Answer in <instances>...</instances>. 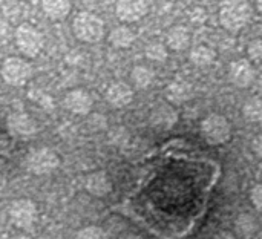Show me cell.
<instances>
[{"label":"cell","instance_id":"6da1fadb","mask_svg":"<svg viewBox=\"0 0 262 239\" xmlns=\"http://www.w3.org/2000/svg\"><path fill=\"white\" fill-rule=\"evenodd\" d=\"M252 15L253 8L247 2H226L220 8V21L230 32L244 29L250 23Z\"/></svg>","mask_w":262,"mask_h":239},{"label":"cell","instance_id":"7a4b0ae2","mask_svg":"<svg viewBox=\"0 0 262 239\" xmlns=\"http://www.w3.org/2000/svg\"><path fill=\"white\" fill-rule=\"evenodd\" d=\"M72 32L83 43H97L104 37V21L92 12L81 11L74 18Z\"/></svg>","mask_w":262,"mask_h":239},{"label":"cell","instance_id":"3957f363","mask_svg":"<svg viewBox=\"0 0 262 239\" xmlns=\"http://www.w3.org/2000/svg\"><path fill=\"white\" fill-rule=\"evenodd\" d=\"M201 135L212 146L224 144L232 137V124L224 115L210 114L201 121Z\"/></svg>","mask_w":262,"mask_h":239},{"label":"cell","instance_id":"277c9868","mask_svg":"<svg viewBox=\"0 0 262 239\" xmlns=\"http://www.w3.org/2000/svg\"><path fill=\"white\" fill-rule=\"evenodd\" d=\"M14 38H15V45H17L18 51L25 57H29V58L37 57L45 45L43 34L37 28H34L31 23L18 25L15 29Z\"/></svg>","mask_w":262,"mask_h":239},{"label":"cell","instance_id":"5b68a950","mask_svg":"<svg viewBox=\"0 0 262 239\" xmlns=\"http://www.w3.org/2000/svg\"><path fill=\"white\" fill-rule=\"evenodd\" d=\"M2 77L9 86H25L32 77V66L25 58L8 57L2 64Z\"/></svg>","mask_w":262,"mask_h":239},{"label":"cell","instance_id":"8992f818","mask_svg":"<svg viewBox=\"0 0 262 239\" xmlns=\"http://www.w3.org/2000/svg\"><path fill=\"white\" fill-rule=\"evenodd\" d=\"M60 164L58 155L49 147L32 149L26 157V167L34 175H48L54 172Z\"/></svg>","mask_w":262,"mask_h":239},{"label":"cell","instance_id":"52a82bcc","mask_svg":"<svg viewBox=\"0 0 262 239\" xmlns=\"http://www.w3.org/2000/svg\"><path fill=\"white\" fill-rule=\"evenodd\" d=\"M9 220L11 223L17 227V229H31L34 226V223L37 221L38 212H37V206L26 198H20L11 203L9 206Z\"/></svg>","mask_w":262,"mask_h":239},{"label":"cell","instance_id":"ba28073f","mask_svg":"<svg viewBox=\"0 0 262 239\" xmlns=\"http://www.w3.org/2000/svg\"><path fill=\"white\" fill-rule=\"evenodd\" d=\"M229 80L236 88H249L255 81V68L249 58H238L229 66Z\"/></svg>","mask_w":262,"mask_h":239},{"label":"cell","instance_id":"9c48e42d","mask_svg":"<svg viewBox=\"0 0 262 239\" xmlns=\"http://www.w3.org/2000/svg\"><path fill=\"white\" fill-rule=\"evenodd\" d=\"M92 106L94 100L84 89H72L64 95V107L74 115H88Z\"/></svg>","mask_w":262,"mask_h":239},{"label":"cell","instance_id":"30bf717a","mask_svg":"<svg viewBox=\"0 0 262 239\" xmlns=\"http://www.w3.org/2000/svg\"><path fill=\"white\" fill-rule=\"evenodd\" d=\"M149 5L146 2H118L115 5L117 17L124 23H134L146 17Z\"/></svg>","mask_w":262,"mask_h":239},{"label":"cell","instance_id":"8fae6325","mask_svg":"<svg viewBox=\"0 0 262 239\" xmlns=\"http://www.w3.org/2000/svg\"><path fill=\"white\" fill-rule=\"evenodd\" d=\"M134 100V89L124 81H115L106 89V101L114 107H126Z\"/></svg>","mask_w":262,"mask_h":239},{"label":"cell","instance_id":"7c38bea8","mask_svg":"<svg viewBox=\"0 0 262 239\" xmlns=\"http://www.w3.org/2000/svg\"><path fill=\"white\" fill-rule=\"evenodd\" d=\"M193 95V88L190 83L187 81H181V80H177V81H172L166 86L164 89V97L166 100L173 104V106H180V104H184L187 103Z\"/></svg>","mask_w":262,"mask_h":239},{"label":"cell","instance_id":"4fadbf2b","mask_svg":"<svg viewBox=\"0 0 262 239\" xmlns=\"http://www.w3.org/2000/svg\"><path fill=\"white\" fill-rule=\"evenodd\" d=\"M84 187L91 195L103 198V197H106V195H109L112 192V181H111V178L107 177L106 172L98 170V172H92V173H89L86 177Z\"/></svg>","mask_w":262,"mask_h":239},{"label":"cell","instance_id":"5bb4252c","mask_svg":"<svg viewBox=\"0 0 262 239\" xmlns=\"http://www.w3.org/2000/svg\"><path fill=\"white\" fill-rule=\"evenodd\" d=\"M190 40H192V35H190L189 29L186 26H181V25L172 26L167 31V35H166V45H167V48L172 49V51H175V52H180V51L187 49L189 45H190Z\"/></svg>","mask_w":262,"mask_h":239},{"label":"cell","instance_id":"9a60e30c","mask_svg":"<svg viewBox=\"0 0 262 239\" xmlns=\"http://www.w3.org/2000/svg\"><path fill=\"white\" fill-rule=\"evenodd\" d=\"M178 120L177 112L172 106L161 104L155 107L150 114V124L157 129H170Z\"/></svg>","mask_w":262,"mask_h":239},{"label":"cell","instance_id":"2e32d148","mask_svg":"<svg viewBox=\"0 0 262 239\" xmlns=\"http://www.w3.org/2000/svg\"><path fill=\"white\" fill-rule=\"evenodd\" d=\"M8 126H9V131L14 132L15 135H20V137H28V135H32L35 134L37 127H35V123L26 115V114H11L9 118H8Z\"/></svg>","mask_w":262,"mask_h":239},{"label":"cell","instance_id":"e0dca14e","mask_svg":"<svg viewBox=\"0 0 262 239\" xmlns=\"http://www.w3.org/2000/svg\"><path fill=\"white\" fill-rule=\"evenodd\" d=\"M135 41V32L129 26H117L109 34V43L115 48L126 49L130 48Z\"/></svg>","mask_w":262,"mask_h":239},{"label":"cell","instance_id":"ac0fdd59","mask_svg":"<svg viewBox=\"0 0 262 239\" xmlns=\"http://www.w3.org/2000/svg\"><path fill=\"white\" fill-rule=\"evenodd\" d=\"M41 9L48 18L58 21V20H64L69 15L72 5L69 2H43Z\"/></svg>","mask_w":262,"mask_h":239},{"label":"cell","instance_id":"d6986e66","mask_svg":"<svg viewBox=\"0 0 262 239\" xmlns=\"http://www.w3.org/2000/svg\"><path fill=\"white\" fill-rule=\"evenodd\" d=\"M189 58L190 61L195 64V66H209L215 61L216 58V52L210 48V46H206V45H201V46H196L190 51L189 54Z\"/></svg>","mask_w":262,"mask_h":239},{"label":"cell","instance_id":"ffe728a7","mask_svg":"<svg viewBox=\"0 0 262 239\" xmlns=\"http://www.w3.org/2000/svg\"><path fill=\"white\" fill-rule=\"evenodd\" d=\"M154 77V71L143 64H138L130 71V80L137 89H147L152 84Z\"/></svg>","mask_w":262,"mask_h":239},{"label":"cell","instance_id":"44dd1931","mask_svg":"<svg viewBox=\"0 0 262 239\" xmlns=\"http://www.w3.org/2000/svg\"><path fill=\"white\" fill-rule=\"evenodd\" d=\"M243 115H244V118H247L249 121H253V123L262 121V98L253 97V98L247 100L243 106Z\"/></svg>","mask_w":262,"mask_h":239},{"label":"cell","instance_id":"7402d4cb","mask_svg":"<svg viewBox=\"0 0 262 239\" xmlns=\"http://www.w3.org/2000/svg\"><path fill=\"white\" fill-rule=\"evenodd\" d=\"M235 227H236L238 235H241L244 238H250L256 232V229H258L255 218L252 215H249V213L239 215L238 220H236V223H235Z\"/></svg>","mask_w":262,"mask_h":239},{"label":"cell","instance_id":"603a6c76","mask_svg":"<svg viewBox=\"0 0 262 239\" xmlns=\"http://www.w3.org/2000/svg\"><path fill=\"white\" fill-rule=\"evenodd\" d=\"M167 49H169V48H167L166 45H163V43H160V41H152V43H149V45L146 46L144 54H146V57H147L150 61L163 63V61H166L167 57H169V51H167Z\"/></svg>","mask_w":262,"mask_h":239},{"label":"cell","instance_id":"cb8c5ba5","mask_svg":"<svg viewBox=\"0 0 262 239\" xmlns=\"http://www.w3.org/2000/svg\"><path fill=\"white\" fill-rule=\"evenodd\" d=\"M75 239H106V233L101 227L97 226H88L81 230H78Z\"/></svg>","mask_w":262,"mask_h":239},{"label":"cell","instance_id":"d4e9b609","mask_svg":"<svg viewBox=\"0 0 262 239\" xmlns=\"http://www.w3.org/2000/svg\"><path fill=\"white\" fill-rule=\"evenodd\" d=\"M247 54H249V60L255 61V63H261L262 61V38H255L249 43L247 46Z\"/></svg>","mask_w":262,"mask_h":239},{"label":"cell","instance_id":"484cf974","mask_svg":"<svg viewBox=\"0 0 262 239\" xmlns=\"http://www.w3.org/2000/svg\"><path fill=\"white\" fill-rule=\"evenodd\" d=\"M250 201L253 204V207L262 213V184H258L252 189L250 192Z\"/></svg>","mask_w":262,"mask_h":239},{"label":"cell","instance_id":"4316f807","mask_svg":"<svg viewBox=\"0 0 262 239\" xmlns=\"http://www.w3.org/2000/svg\"><path fill=\"white\" fill-rule=\"evenodd\" d=\"M252 150L255 155L262 157V134L261 135H256L252 141Z\"/></svg>","mask_w":262,"mask_h":239},{"label":"cell","instance_id":"83f0119b","mask_svg":"<svg viewBox=\"0 0 262 239\" xmlns=\"http://www.w3.org/2000/svg\"><path fill=\"white\" fill-rule=\"evenodd\" d=\"M215 239H235V236H233L230 232H220V233L215 236Z\"/></svg>","mask_w":262,"mask_h":239},{"label":"cell","instance_id":"f1b7e54d","mask_svg":"<svg viewBox=\"0 0 262 239\" xmlns=\"http://www.w3.org/2000/svg\"><path fill=\"white\" fill-rule=\"evenodd\" d=\"M118 239H143V238H141V236H138V235H134V233H126V235L120 236Z\"/></svg>","mask_w":262,"mask_h":239},{"label":"cell","instance_id":"f546056e","mask_svg":"<svg viewBox=\"0 0 262 239\" xmlns=\"http://www.w3.org/2000/svg\"><path fill=\"white\" fill-rule=\"evenodd\" d=\"M14 239H31L29 236H25V235H18V236H15Z\"/></svg>","mask_w":262,"mask_h":239},{"label":"cell","instance_id":"4dcf8cb0","mask_svg":"<svg viewBox=\"0 0 262 239\" xmlns=\"http://www.w3.org/2000/svg\"><path fill=\"white\" fill-rule=\"evenodd\" d=\"M37 239H49V238H37Z\"/></svg>","mask_w":262,"mask_h":239}]
</instances>
